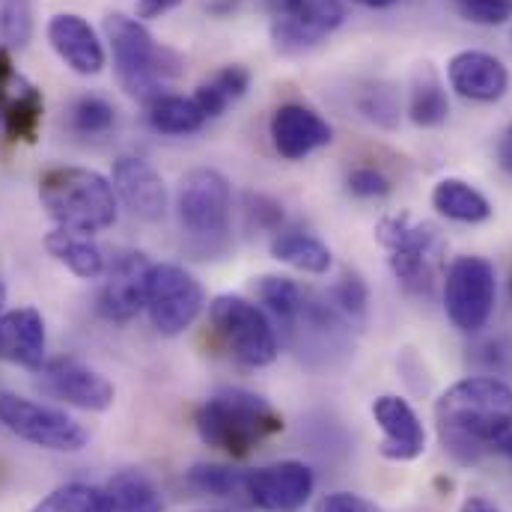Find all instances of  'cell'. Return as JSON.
<instances>
[{"label": "cell", "mask_w": 512, "mask_h": 512, "mask_svg": "<svg viewBox=\"0 0 512 512\" xmlns=\"http://www.w3.org/2000/svg\"><path fill=\"white\" fill-rule=\"evenodd\" d=\"M435 426L444 450L456 462H480L512 429V387L495 376L450 384L435 402Z\"/></svg>", "instance_id": "cell-1"}, {"label": "cell", "mask_w": 512, "mask_h": 512, "mask_svg": "<svg viewBox=\"0 0 512 512\" xmlns=\"http://www.w3.org/2000/svg\"><path fill=\"white\" fill-rule=\"evenodd\" d=\"M194 423L200 438L227 456H248L262 441L283 432L280 411L245 387H224L212 393L197 408Z\"/></svg>", "instance_id": "cell-2"}, {"label": "cell", "mask_w": 512, "mask_h": 512, "mask_svg": "<svg viewBox=\"0 0 512 512\" xmlns=\"http://www.w3.org/2000/svg\"><path fill=\"white\" fill-rule=\"evenodd\" d=\"M39 197L63 230L93 236L117 221V191L111 179L87 167L48 170L39 179Z\"/></svg>", "instance_id": "cell-3"}, {"label": "cell", "mask_w": 512, "mask_h": 512, "mask_svg": "<svg viewBox=\"0 0 512 512\" xmlns=\"http://www.w3.org/2000/svg\"><path fill=\"white\" fill-rule=\"evenodd\" d=\"M105 36L114 51L117 78L128 96L140 102H152L155 96H161L164 84L179 78L182 72L179 54L158 45L137 18L111 12L105 18Z\"/></svg>", "instance_id": "cell-4"}, {"label": "cell", "mask_w": 512, "mask_h": 512, "mask_svg": "<svg viewBox=\"0 0 512 512\" xmlns=\"http://www.w3.org/2000/svg\"><path fill=\"white\" fill-rule=\"evenodd\" d=\"M176 215L194 251L224 254L233 227V191L227 176L212 167L185 173L176 191Z\"/></svg>", "instance_id": "cell-5"}, {"label": "cell", "mask_w": 512, "mask_h": 512, "mask_svg": "<svg viewBox=\"0 0 512 512\" xmlns=\"http://www.w3.org/2000/svg\"><path fill=\"white\" fill-rule=\"evenodd\" d=\"M0 426L33 447L54 453H78L90 441V432L72 414L6 390L0 393Z\"/></svg>", "instance_id": "cell-6"}, {"label": "cell", "mask_w": 512, "mask_h": 512, "mask_svg": "<svg viewBox=\"0 0 512 512\" xmlns=\"http://www.w3.org/2000/svg\"><path fill=\"white\" fill-rule=\"evenodd\" d=\"M498 298L495 265L486 256H456L444 277V307L462 334H477L489 325Z\"/></svg>", "instance_id": "cell-7"}, {"label": "cell", "mask_w": 512, "mask_h": 512, "mask_svg": "<svg viewBox=\"0 0 512 512\" xmlns=\"http://www.w3.org/2000/svg\"><path fill=\"white\" fill-rule=\"evenodd\" d=\"M224 349L245 367H268L277 358V334L268 316L239 295H218L209 307Z\"/></svg>", "instance_id": "cell-8"}, {"label": "cell", "mask_w": 512, "mask_h": 512, "mask_svg": "<svg viewBox=\"0 0 512 512\" xmlns=\"http://www.w3.org/2000/svg\"><path fill=\"white\" fill-rule=\"evenodd\" d=\"M206 295L200 280L182 265L161 262L149 268L146 277V313L158 334L179 337L203 313Z\"/></svg>", "instance_id": "cell-9"}, {"label": "cell", "mask_w": 512, "mask_h": 512, "mask_svg": "<svg viewBox=\"0 0 512 512\" xmlns=\"http://www.w3.org/2000/svg\"><path fill=\"white\" fill-rule=\"evenodd\" d=\"M376 239L390 254V268L408 292H429L441 239L429 224H414L408 215H390L376 227Z\"/></svg>", "instance_id": "cell-10"}, {"label": "cell", "mask_w": 512, "mask_h": 512, "mask_svg": "<svg viewBox=\"0 0 512 512\" xmlns=\"http://www.w3.org/2000/svg\"><path fill=\"white\" fill-rule=\"evenodd\" d=\"M343 15L340 0H283L271 24L274 45L289 54L313 48L343 24Z\"/></svg>", "instance_id": "cell-11"}, {"label": "cell", "mask_w": 512, "mask_h": 512, "mask_svg": "<svg viewBox=\"0 0 512 512\" xmlns=\"http://www.w3.org/2000/svg\"><path fill=\"white\" fill-rule=\"evenodd\" d=\"M316 477L310 465L286 459L248 471V501L262 512H298L310 501Z\"/></svg>", "instance_id": "cell-12"}, {"label": "cell", "mask_w": 512, "mask_h": 512, "mask_svg": "<svg viewBox=\"0 0 512 512\" xmlns=\"http://www.w3.org/2000/svg\"><path fill=\"white\" fill-rule=\"evenodd\" d=\"M42 382L48 387V393H54L57 399L84 408V411H108L114 405V384L108 382L102 373H96L93 367H87L78 358H54L45 361L42 367Z\"/></svg>", "instance_id": "cell-13"}, {"label": "cell", "mask_w": 512, "mask_h": 512, "mask_svg": "<svg viewBox=\"0 0 512 512\" xmlns=\"http://www.w3.org/2000/svg\"><path fill=\"white\" fill-rule=\"evenodd\" d=\"M152 262L140 251H128L108 268L105 286L99 292V313L111 322H128L146 307V277Z\"/></svg>", "instance_id": "cell-14"}, {"label": "cell", "mask_w": 512, "mask_h": 512, "mask_svg": "<svg viewBox=\"0 0 512 512\" xmlns=\"http://www.w3.org/2000/svg\"><path fill=\"white\" fill-rule=\"evenodd\" d=\"M117 200L126 203V209L134 218L143 221H158L167 212V188L158 170L134 155H123L114 164V179H111Z\"/></svg>", "instance_id": "cell-15"}, {"label": "cell", "mask_w": 512, "mask_h": 512, "mask_svg": "<svg viewBox=\"0 0 512 512\" xmlns=\"http://www.w3.org/2000/svg\"><path fill=\"white\" fill-rule=\"evenodd\" d=\"M373 417L382 429V456L393 462H414L426 450V429L417 411L393 393H384L373 402Z\"/></svg>", "instance_id": "cell-16"}, {"label": "cell", "mask_w": 512, "mask_h": 512, "mask_svg": "<svg viewBox=\"0 0 512 512\" xmlns=\"http://www.w3.org/2000/svg\"><path fill=\"white\" fill-rule=\"evenodd\" d=\"M268 131H271V143L277 155H283L286 161H301L310 152L334 140V128L313 108H304V105H280L271 117Z\"/></svg>", "instance_id": "cell-17"}, {"label": "cell", "mask_w": 512, "mask_h": 512, "mask_svg": "<svg viewBox=\"0 0 512 512\" xmlns=\"http://www.w3.org/2000/svg\"><path fill=\"white\" fill-rule=\"evenodd\" d=\"M48 42L75 75L90 78L105 69V48L96 30L75 12H57L48 21Z\"/></svg>", "instance_id": "cell-18"}, {"label": "cell", "mask_w": 512, "mask_h": 512, "mask_svg": "<svg viewBox=\"0 0 512 512\" xmlns=\"http://www.w3.org/2000/svg\"><path fill=\"white\" fill-rule=\"evenodd\" d=\"M0 361L30 373H42L45 319L36 307H15L0 316Z\"/></svg>", "instance_id": "cell-19"}, {"label": "cell", "mask_w": 512, "mask_h": 512, "mask_svg": "<svg viewBox=\"0 0 512 512\" xmlns=\"http://www.w3.org/2000/svg\"><path fill=\"white\" fill-rule=\"evenodd\" d=\"M450 87L471 102H498L510 87L507 66L486 51H462L447 66Z\"/></svg>", "instance_id": "cell-20"}, {"label": "cell", "mask_w": 512, "mask_h": 512, "mask_svg": "<svg viewBox=\"0 0 512 512\" xmlns=\"http://www.w3.org/2000/svg\"><path fill=\"white\" fill-rule=\"evenodd\" d=\"M45 248L81 280H96L105 274V256L99 251V245L90 242V236H84V233L57 227L45 236Z\"/></svg>", "instance_id": "cell-21"}, {"label": "cell", "mask_w": 512, "mask_h": 512, "mask_svg": "<svg viewBox=\"0 0 512 512\" xmlns=\"http://www.w3.org/2000/svg\"><path fill=\"white\" fill-rule=\"evenodd\" d=\"M42 114H45L42 93L33 84H27L24 78H18V90L12 96L0 93V120H3V131L9 140L33 143L39 134V126H42Z\"/></svg>", "instance_id": "cell-22"}, {"label": "cell", "mask_w": 512, "mask_h": 512, "mask_svg": "<svg viewBox=\"0 0 512 512\" xmlns=\"http://www.w3.org/2000/svg\"><path fill=\"white\" fill-rule=\"evenodd\" d=\"M432 206L459 224H483L492 218V203L462 179H441L432 191Z\"/></svg>", "instance_id": "cell-23"}, {"label": "cell", "mask_w": 512, "mask_h": 512, "mask_svg": "<svg viewBox=\"0 0 512 512\" xmlns=\"http://www.w3.org/2000/svg\"><path fill=\"white\" fill-rule=\"evenodd\" d=\"M248 87H251V72L245 66H224L209 81H203L191 99L197 102V108L203 111L206 120H215L233 102H239L248 93Z\"/></svg>", "instance_id": "cell-24"}, {"label": "cell", "mask_w": 512, "mask_h": 512, "mask_svg": "<svg viewBox=\"0 0 512 512\" xmlns=\"http://www.w3.org/2000/svg\"><path fill=\"white\" fill-rule=\"evenodd\" d=\"M450 114V102L444 93L441 78L435 75L432 66H420L411 84V99H408V117L414 126L435 128L441 123H447Z\"/></svg>", "instance_id": "cell-25"}, {"label": "cell", "mask_w": 512, "mask_h": 512, "mask_svg": "<svg viewBox=\"0 0 512 512\" xmlns=\"http://www.w3.org/2000/svg\"><path fill=\"white\" fill-rule=\"evenodd\" d=\"M146 123L155 128L158 134H194L206 126L209 120L197 108L194 99L182 96H155L146 102Z\"/></svg>", "instance_id": "cell-26"}, {"label": "cell", "mask_w": 512, "mask_h": 512, "mask_svg": "<svg viewBox=\"0 0 512 512\" xmlns=\"http://www.w3.org/2000/svg\"><path fill=\"white\" fill-rule=\"evenodd\" d=\"M271 256L304 271V274H325L331 268V248L307 233H280L271 242Z\"/></svg>", "instance_id": "cell-27"}, {"label": "cell", "mask_w": 512, "mask_h": 512, "mask_svg": "<svg viewBox=\"0 0 512 512\" xmlns=\"http://www.w3.org/2000/svg\"><path fill=\"white\" fill-rule=\"evenodd\" d=\"M108 495L114 501V512H164L161 492L143 471H117L108 480Z\"/></svg>", "instance_id": "cell-28"}, {"label": "cell", "mask_w": 512, "mask_h": 512, "mask_svg": "<svg viewBox=\"0 0 512 512\" xmlns=\"http://www.w3.org/2000/svg\"><path fill=\"white\" fill-rule=\"evenodd\" d=\"M30 512H114L108 489L90 483H66L45 495Z\"/></svg>", "instance_id": "cell-29"}, {"label": "cell", "mask_w": 512, "mask_h": 512, "mask_svg": "<svg viewBox=\"0 0 512 512\" xmlns=\"http://www.w3.org/2000/svg\"><path fill=\"white\" fill-rule=\"evenodd\" d=\"M259 298H262V304L271 310V316H274L280 325H286V331L295 325V319L301 316L304 301H307V295L301 292V286H298L295 280L277 277V274H268V277L259 280Z\"/></svg>", "instance_id": "cell-30"}, {"label": "cell", "mask_w": 512, "mask_h": 512, "mask_svg": "<svg viewBox=\"0 0 512 512\" xmlns=\"http://www.w3.org/2000/svg\"><path fill=\"white\" fill-rule=\"evenodd\" d=\"M185 483L212 498H242L248 495V471H233L224 465H194L185 474Z\"/></svg>", "instance_id": "cell-31"}, {"label": "cell", "mask_w": 512, "mask_h": 512, "mask_svg": "<svg viewBox=\"0 0 512 512\" xmlns=\"http://www.w3.org/2000/svg\"><path fill=\"white\" fill-rule=\"evenodd\" d=\"M114 123H117V111L99 96H84L69 111V126L81 137H102L114 128Z\"/></svg>", "instance_id": "cell-32"}, {"label": "cell", "mask_w": 512, "mask_h": 512, "mask_svg": "<svg viewBox=\"0 0 512 512\" xmlns=\"http://www.w3.org/2000/svg\"><path fill=\"white\" fill-rule=\"evenodd\" d=\"M33 36L30 0H0V39L6 48H24Z\"/></svg>", "instance_id": "cell-33"}, {"label": "cell", "mask_w": 512, "mask_h": 512, "mask_svg": "<svg viewBox=\"0 0 512 512\" xmlns=\"http://www.w3.org/2000/svg\"><path fill=\"white\" fill-rule=\"evenodd\" d=\"M343 319H358L364 316L367 310V283L358 277V274H343L331 289H328V298H325Z\"/></svg>", "instance_id": "cell-34"}, {"label": "cell", "mask_w": 512, "mask_h": 512, "mask_svg": "<svg viewBox=\"0 0 512 512\" xmlns=\"http://www.w3.org/2000/svg\"><path fill=\"white\" fill-rule=\"evenodd\" d=\"M456 12L474 24L495 27L512 18V0H453Z\"/></svg>", "instance_id": "cell-35"}, {"label": "cell", "mask_w": 512, "mask_h": 512, "mask_svg": "<svg viewBox=\"0 0 512 512\" xmlns=\"http://www.w3.org/2000/svg\"><path fill=\"white\" fill-rule=\"evenodd\" d=\"M349 191L355 197H384L390 191V179L384 176L382 170L376 167H358L352 176H349Z\"/></svg>", "instance_id": "cell-36"}, {"label": "cell", "mask_w": 512, "mask_h": 512, "mask_svg": "<svg viewBox=\"0 0 512 512\" xmlns=\"http://www.w3.org/2000/svg\"><path fill=\"white\" fill-rule=\"evenodd\" d=\"M361 111L370 120L382 123V126H393L396 123V114H399V105H396V99H393L390 90H373L367 96V102H361Z\"/></svg>", "instance_id": "cell-37"}, {"label": "cell", "mask_w": 512, "mask_h": 512, "mask_svg": "<svg viewBox=\"0 0 512 512\" xmlns=\"http://www.w3.org/2000/svg\"><path fill=\"white\" fill-rule=\"evenodd\" d=\"M316 512H382L373 501L361 498V495H352V492H331L325 495L319 504H316Z\"/></svg>", "instance_id": "cell-38"}, {"label": "cell", "mask_w": 512, "mask_h": 512, "mask_svg": "<svg viewBox=\"0 0 512 512\" xmlns=\"http://www.w3.org/2000/svg\"><path fill=\"white\" fill-rule=\"evenodd\" d=\"M248 218H251V224H256L259 230H274V227H280L283 212H280V206L274 200L259 197V194L256 197L248 194Z\"/></svg>", "instance_id": "cell-39"}, {"label": "cell", "mask_w": 512, "mask_h": 512, "mask_svg": "<svg viewBox=\"0 0 512 512\" xmlns=\"http://www.w3.org/2000/svg\"><path fill=\"white\" fill-rule=\"evenodd\" d=\"M182 0H137V15L140 18H158L170 9H176Z\"/></svg>", "instance_id": "cell-40"}, {"label": "cell", "mask_w": 512, "mask_h": 512, "mask_svg": "<svg viewBox=\"0 0 512 512\" xmlns=\"http://www.w3.org/2000/svg\"><path fill=\"white\" fill-rule=\"evenodd\" d=\"M498 164H501L504 173H510L512 176V126L504 131V137H501V143H498Z\"/></svg>", "instance_id": "cell-41"}, {"label": "cell", "mask_w": 512, "mask_h": 512, "mask_svg": "<svg viewBox=\"0 0 512 512\" xmlns=\"http://www.w3.org/2000/svg\"><path fill=\"white\" fill-rule=\"evenodd\" d=\"M9 81H15V69H12V57L0 48V90L9 84Z\"/></svg>", "instance_id": "cell-42"}, {"label": "cell", "mask_w": 512, "mask_h": 512, "mask_svg": "<svg viewBox=\"0 0 512 512\" xmlns=\"http://www.w3.org/2000/svg\"><path fill=\"white\" fill-rule=\"evenodd\" d=\"M462 512H501L489 498H468L462 504Z\"/></svg>", "instance_id": "cell-43"}, {"label": "cell", "mask_w": 512, "mask_h": 512, "mask_svg": "<svg viewBox=\"0 0 512 512\" xmlns=\"http://www.w3.org/2000/svg\"><path fill=\"white\" fill-rule=\"evenodd\" d=\"M495 453L507 456V459L512 462V429H510V432H504V435L498 438V444H495Z\"/></svg>", "instance_id": "cell-44"}, {"label": "cell", "mask_w": 512, "mask_h": 512, "mask_svg": "<svg viewBox=\"0 0 512 512\" xmlns=\"http://www.w3.org/2000/svg\"><path fill=\"white\" fill-rule=\"evenodd\" d=\"M352 3L367 6V9H387V6H393L396 0H352Z\"/></svg>", "instance_id": "cell-45"}, {"label": "cell", "mask_w": 512, "mask_h": 512, "mask_svg": "<svg viewBox=\"0 0 512 512\" xmlns=\"http://www.w3.org/2000/svg\"><path fill=\"white\" fill-rule=\"evenodd\" d=\"M3 301H6V283H3V277H0V310H3Z\"/></svg>", "instance_id": "cell-46"}]
</instances>
